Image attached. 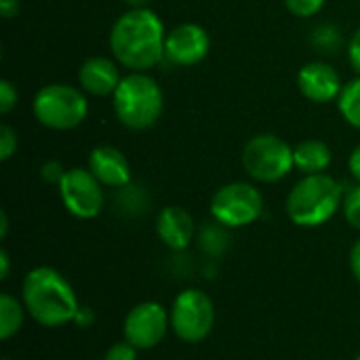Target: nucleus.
Instances as JSON below:
<instances>
[{"instance_id": "obj_1", "label": "nucleus", "mask_w": 360, "mask_h": 360, "mask_svg": "<svg viewBox=\"0 0 360 360\" xmlns=\"http://www.w3.org/2000/svg\"><path fill=\"white\" fill-rule=\"evenodd\" d=\"M165 40L167 27L150 6L124 11L108 36L112 57L127 72H150L165 61Z\"/></svg>"}, {"instance_id": "obj_2", "label": "nucleus", "mask_w": 360, "mask_h": 360, "mask_svg": "<svg viewBox=\"0 0 360 360\" xmlns=\"http://www.w3.org/2000/svg\"><path fill=\"white\" fill-rule=\"evenodd\" d=\"M21 302L27 314L46 329L74 323L80 306L70 281L51 266H38L23 276Z\"/></svg>"}, {"instance_id": "obj_3", "label": "nucleus", "mask_w": 360, "mask_h": 360, "mask_svg": "<svg viewBox=\"0 0 360 360\" xmlns=\"http://www.w3.org/2000/svg\"><path fill=\"white\" fill-rule=\"evenodd\" d=\"M344 186L327 175H304L287 194L285 209L289 219L300 228H319L335 217L344 205Z\"/></svg>"}, {"instance_id": "obj_4", "label": "nucleus", "mask_w": 360, "mask_h": 360, "mask_svg": "<svg viewBox=\"0 0 360 360\" xmlns=\"http://www.w3.org/2000/svg\"><path fill=\"white\" fill-rule=\"evenodd\" d=\"M112 110L122 127L146 131L154 127L165 112L162 86L150 72H129L112 95Z\"/></svg>"}, {"instance_id": "obj_5", "label": "nucleus", "mask_w": 360, "mask_h": 360, "mask_svg": "<svg viewBox=\"0 0 360 360\" xmlns=\"http://www.w3.org/2000/svg\"><path fill=\"white\" fill-rule=\"evenodd\" d=\"M34 118L51 131H72L89 116V99L80 86L51 82L36 91L32 101Z\"/></svg>"}, {"instance_id": "obj_6", "label": "nucleus", "mask_w": 360, "mask_h": 360, "mask_svg": "<svg viewBox=\"0 0 360 360\" xmlns=\"http://www.w3.org/2000/svg\"><path fill=\"white\" fill-rule=\"evenodd\" d=\"M243 167L253 181L278 184L293 169V148L274 133H257L243 148Z\"/></svg>"}, {"instance_id": "obj_7", "label": "nucleus", "mask_w": 360, "mask_h": 360, "mask_svg": "<svg viewBox=\"0 0 360 360\" xmlns=\"http://www.w3.org/2000/svg\"><path fill=\"white\" fill-rule=\"evenodd\" d=\"M209 211L226 228H245L262 217L264 196L251 181H230L213 194Z\"/></svg>"}, {"instance_id": "obj_8", "label": "nucleus", "mask_w": 360, "mask_h": 360, "mask_svg": "<svg viewBox=\"0 0 360 360\" xmlns=\"http://www.w3.org/2000/svg\"><path fill=\"white\" fill-rule=\"evenodd\" d=\"M171 331L186 344L205 342L215 327V304L200 289H184L171 304Z\"/></svg>"}, {"instance_id": "obj_9", "label": "nucleus", "mask_w": 360, "mask_h": 360, "mask_svg": "<svg viewBox=\"0 0 360 360\" xmlns=\"http://www.w3.org/2000/svg\"><path fill=\"white\" fill-rule=\"evenodd\" d=\"M57 190L65 211L76 219H95L103 211L105 205L103 186L84 167L68 169Z\"/></svg>"}, {"instance_id": "obj_10", "label": "nucleus", "mask_w": 360, "mask_h": 360, "mask_svg": "<svg viewBox=\"0 0 360 360\" xmlns=\"http://www.w3.org/2000/svg\"><path fill=\"white\" fill-rule=\"evenodd\" d=\"M171 329L169 310L158 302H141L133 306L122 323L124 342L135 346L137 350L156 348Z\"/></svg>"}, {"instance_id": "obj_11", "label": "nucleus", "mask_w": 360, "mask_h": 360, "mask_svg": "<svg viewBox=\"0 0 360 360\" xmlns=\"http://www.w3.org/2000/svg\"><path fill=\"white\" fill-rule=\"evenodd\" d=\"M211 51L209 32L194 21H186L167 32L165 61L175 68H192L207 59Z\"/></svg>"}, {"instance_id": "obj_12", "label": "nucleus", "mask_w": 360, "mask_h": 360, "mask_svg": "<svg viewBox=\"0 0 360 360\" xmlns=\"http://www.w3.org/2000/svg\"><path fill=\"white\" fill-rule=\"evenodd\" d=\"M297 89L312 103L338 101L344 82L340 72L327 61H310L297 72Z\"/></svg>"}, {"instance_id": "obj_13", "label": "nucleus", "mask_w": 360, "mask_h": 360, "mask_svg": "<svg viewBox=\"0 0 360 360\" xmlns=\"http://www.w3.org/2000/svg\"><path fill=\"white\" fill-rule=\"evenodd\" d=\"M86 169L99 179L103 188H114L120 190L133 181V169L129 158L118 150L116 146H95L89 152L86 158Z\"/></svg>"}, {"instance_id": "obj_14", "label": "nucleus", "mask_w": 360, "mask_h": 360, "mask_svg": "<svg viewBox=\"0 0 360 360\" xmlns=\"http://www.w3.org/2000/svg\"><path fill=\"white\" fill-rule=\"evenodd\" d=\"M120 80V63L114 57L95 55L84 59L78 68V86L93 97H112Z\"/></svg>"}, {"instance_id": "obj_15", "label": "nucleus", "mask_w": 360, "mask_h": 360, "mask_svg": "<svg viewBox=\"0 0 360 360\" xmlns=\"http://www.w3.org/2000/svg\"><path fill=\"white\" fill-rule=\"evenodd\" d=\"M156 234L167 249L186 251L196 236V224L184 207L171 205L156 215Z\"/></svg>"}, {"instance_id": "obj_16", "label": "nucleus", "mask_w": 360, "mask_h": 360, "mask_svg": "<svg viewBox=\"0 0 360 360\" xmlns=\"http://www.w3.org/2000/svg\"><path fill=\"white\" fill-rule=\"evenodd\" d=\"M293 162L302 175L327 173L333 162V152L321 139H304L293 148Z\"/></svg>"}, {"instance_id": "obj_17", "label": "nucleus", "mask_w": 360, "mask_h": 360, "mask_svg": "<svg viewBox=\"0 0 360 360\" xmlns=\"http://www.w3.org/2000/svg\"><path fill=\"white\" fill-rule=\"evenodd\" d=\"M27 310L23 302L15 300L11 293H0V340L8 342L23 327Z\"/></svg>"}, {"instance_id": "obj_18", "label": "nucleus", "mask_w": 360, "mask_h": 360, "mask_svg": "<svg viewBox=\"0 0 360 360\" xmlns=\"http://www.w3.org/2000/svg\"><path fill=\"white\" fill-rule=\"evenodd\" d=\"M338 110L350 127L360 131V76L344 84L338 97Z\"/></svg>"}, {"instance_id": "obj_19", "label": "nucleus", "mask_w": 360, "mask_h": 360, "mask_svg": "<svg viewBox=\"0 0 360 360\" xmlns=\"http://www.w3.org/2000/svg\"><path fill=\"white\" fill-rule=\"evenodd\" d=\"M228 243H230V238H228L226 226H221L217 221L213 226H205L202 232L198 234V245L209 255H221L226 251Z\"/></svg>"}, {"instance_id": "obj_20", "label": "nucleus", "mask_w": 360, "mask_h": 360, "mask_svg": "<svg viewBox=\"0 0 360 360\" xmlns=\"http://www.w3.org/2000/svg\"><path fill=\"white\" fill-rule=\"evenodd\" d=\"M312 44L316 49H321L323 53H333L342 44V32H340V27H335L331 23L316 25L314 32H312Z\"/></svg>"}, {"instance_id": "obj_21", "label": "nucleus", "mask_w": 360, "mask_h": 360, "mask_svg": "<svg viewBox=\"0 0 360 360\" xmlns=\"http://www.w3.org/2000/svg\"><path fill=\"white\" fill-rule=\"evenodd\" d=\"M346 221L360 232V184L346 190L344 194V205H342Z\"/></svg>"}, {"instance_id": "obj_22", "label": "nucleus", "mask_w": 360, "mask_h": 360, "mask_svg": "<svg viewBox=\"0 0 360 360\" xmlns=\"http://www.w3.org/2000/svg\"><path fill=\"white\" fill-rule=\"evenodd\" d=\"M325 4H327V0H285L287 11L293 17H302V19L319 15Z\"/></svg>"}, {"instance_id": "obj_23", "label": "nucleus", "mask_w": 360, "mask_h": 360, "mask_svg": "<svg viewBox=\"0 0 360 360\" xmlns=\"http://www.w3.org/2000/svg\"><path fill=\"white\" fill-rule=\"evenodd\" d=\"M17 146H19V137H17V131L11 127V124H2L0 127V160L6 162L15 152H17Z\"/></svg>"}, {"instance_id": "obj_24", "label": "nucleus", "mask_w": 360, "mask_h": 360, "mask_svg": "<svg viewBox=\"0 0 360 360\" xmlns=\"http://www.w3.org/2000/svg\"><path fill=\"white\" fill-rule=\"evenodd\" d=\"M17 99H19L17 86L8 78H2L0 80V112L6 116L17 105Z\"/></svg>"}, {"instance_id": "obj_25", "label": "nucleus", "mask_w": 360, "mask_h": 360, "mask_svg": "<svg viewBox=\"0 0 360 360\" xmlns=\"http://www.w3.org/2000/svg\"><path fill=\"white\" fill-rule=\"evenodd\" d=\"M65 171H68V169H65L59 160L51 158V160H46V162L40 167V177H42V181H44V184L59 186V184H61V179H63V175H65Z\"/></svg>"}, {"instance_id": "obj_26", "label": "nucleus", "mask_w": 360, "mask_h": 360, "mask_svg": "<svg viewBox=\"0 0 360 360\" xmlns=\"http://www.w3.org/2000/svg\"><path fill=\"white\" fill-rule=\"evenodd\" d=\"M103 360H137V348L129 342H118L108 348Z\"/></svg>"}, {"instance_id": "obj_27", "label": "nucleus", "mask_w": 360, "mask_h": 360, "mask_svg": "<svg viewBox=\"0 0 360 360\" xmlns=\"http://www.w3.org/2000/svg\"><path fill=\"white\" fill-rule=\"evenodd\" d=\"M348 61L360 76V27L352 34V38L348 42Z\"/></svg>"}, {"instance_id": "obj_28", "label": "nucleus", "mask_w": 360, "mask_h": 360, "mask_svg": "<svg viewBox=\"0 0 360 360\" xmlns=\"http://www.w3.org/2000/svg\"><path fill=\"white\" fill-rule=\"evenodd\" d=\"M348 171H350V175L360 184V143L350 152V156H348Z\"/></svg>"}, {"instance_id": "obj_29", "label": "nucleus", "mask_w": 360, "mask_h": 360, "mask_svg": "<svg viewBox=\"0 0 360 360\" xmlns=\"http://www.w3.org/2000/svg\"><path fill=\"white\" fill-rule=\"evenodd\" d=\"M350 270H352L354 278L360 283V238L354 243V247L350 249Z\"/></svg>"}, {"instance_id": "obj_30", "label": "nucleus", "mask_w": 360, "mask_h": 360, "mask_svg": "<svg viewBox=\"0 0 360 360\" xmlns=\"http://www.w3.org/2000/svg\"><path fill=\"white\" fill-rule=\"evenodd\" d=\"M17 11H19V0H0V13L4 19L15 17Z\"/></svg>"}, {"instance_id": "obj_31", "label": "nucleus", "mask_w": 360, "mask_h": 360, "mask_svg": "<svg viewBox=\"0 0 360 360\" xmlns=\"http://www.w3.org/2000/svg\"><path fill=\"white\" fill-rule=\"evenodd\" d=\"M8 270H11V259H8L6 249H2L0 251V281H6L8 278Z\"/></svg>"}, {"instance_id": "obj_32", "label": "nucleus", "mask_w": 360, "mask_h": 360, "mask_svg": "<svg viewBox=\"0 0 360 360\" xmlns=\"http://www.w3.org/2000/svg\"><path fill=\"white\" fill-rule=\"evenodd\" d=\"M6 232H8V217H6V211L0 213V238L4 240L6 238Z\"/></svg>"}, {"instance_id": "obj_33", "label": "nucleus", "mask_w": 360, "mask_h": 360, "mask_svg": "<svg viewBox=\"0 0 360 360\" xmlns=\"http://www.w3.org/2000/svg\"><path fill=\"white\" fill-rule=\"evenodd\" d=\"M129 4V8H146L150 0H124Z\"/></svg>"}, {"instance_id": "obj_34", "label": "nucleus", "mask_w": 360, "mask_h": 360, "mask_svg": "<svg viewBox=\"0 0 360 360\" xmlns=\"http://www.w3.org/2000/svg\"><path fill=\"white\" fill-rule=\"evenodd\" d=\"M356 360H360V354H359V356H356Z\"/></svg>"}]
</instances>
